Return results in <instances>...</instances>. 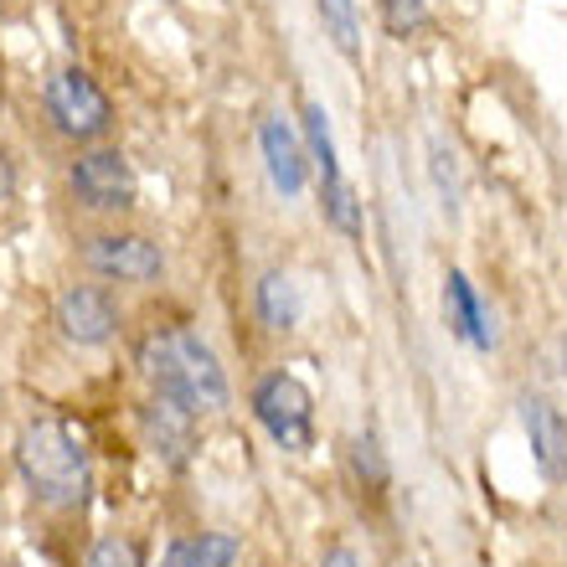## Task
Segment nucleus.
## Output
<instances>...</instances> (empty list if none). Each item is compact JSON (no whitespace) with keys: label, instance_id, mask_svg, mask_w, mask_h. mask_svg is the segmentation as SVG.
Wrapping results in <instances>:
<instances>
[{"label":"nucleus","instance_id":"1","mask_svg":"<svg viewBox=\"0 0 567 567\" xmlns=\"http://www.w3.org/2000/svg\"><path fill=\"white\" fill-rule=\"evenodd\" d=\"M140 372L155 388V398L202 413H223L227 408V372L217 351L192 330H155L140 341Z\"/></svg>","mask_w":567,"mask_h":567},{"label":"nucleus","instance_id":"2","mask_svg":"<svg viewBox=\"0 0 567 567\" xmlns=\"http://www.w3.org/2000/svg\"><path fill=\"white\" fill-rule=\"evenodd\" d=\"M16 470L27 480V491L52 511H78L93 491L89 449L78 444L58 419H37L21 429V439H16Z\"/></svg>","mask_w":567,"mask_h":567},{"label":"nucleus","instance_id":"3","mask_svg":"<svg viewBox=\"0 0 567 567\" xmlns=\"http://www.w3.org/2000/svg\"><path fill=\"white\" fill-rule=\"evenodd\" d=\"M254 419L269 429V439L279 449L305 454V449L315 444V398L295 372H269L264 382H258L254 388Z\"/></svg>","mask_w":567,"mask_h":567},{"label":"nucleus","instance_id":"4","mask_svg":"<svg viewBox=\"0 0 567 567\" xmlns=\"http://www.w3.org/2000/svg\"><path fill=\"white\" fill-rule=\"evenodd\" d=\"M305 155H310L315 176H320V202H326V217L341 227L346 238L361 233V207H357V192L346 181L341 161H336V140H330V120L320 104H305Z\"/></svg>","mask_w":567,"mask_h":567},{"label":"nucleus","instance_id":"5","mask_svg":"<svg viewBox=\"0 0 567 567\" xmlns=\"http://www.w3.org/2000/svg\"><path fill=\"white\" fill-rule=\"evenodd\" d=\"M68 186L89 212H130L140 196L135 165L124 161V150H89L68 171Z\"/></svg>","mask_w":567,"mask_h":567},{"label":"nucleus","instance_id":"6","mask_svg":"<svg viewBox=\"0 0 567 567\" xmlns=\"http://www.w3.org/2000/svg\"><path fill=\"white\" fill-rule=\"evenodd\" d=\"M47 114L68 140H99L109 130V99L83 68H62L47 83Z\"/></svg>","mask_w":567,"mask_h":567},{"label":"nucleus","instance_id":"7","mask_svg":"<svg viewBox=\"0 0 567 567\" xmlns=\"http://www.w3.org/2000/svg\"><path fill=\"white\" fill-rule=\"evenodd\" d=\"M83 258L93 274L120 284H155L165 274V254L140 233H99L83 243Z\"/></svg>","mask_w":567,"mask_h":567},{"label":"nucleus","instance_id":"8","mask_svg":"<svg viewBox=\"0 0 567 567\" xmlns=\"http://www.w3.org/2000/svg\"><path fill=\"white\" fill-rule=\"evenodd\" d=\"M58 330L73 346H104L120 330V305L99 284H73L58 295Z\"/></svg>","mask_w":567,"mask_h":567},{"label":"nucleus","instance_id":"9","mask_svg":"<svg viewBox=\"0 0 567 567\" xmlns=\"http://www.w3.org/2000/svg\"><path fill=\"white\" fill-rule=\"evenodd\" d=\"M140 429H145V444L161 454L165 464H186L196 444V413L192 408L171 403V398H150L145 413H140Z\"/></svg>","mask_w":567,"mask_h":567},{"label":"nucleus","instance_id":"10","mask_svg":"<svg viewBox=\"0 0 567 567\" xmlns=\"http://www.w3.org/2000/svg\"><path fill=\"white\" fill-rule=\"evenodd\" d=\"M258 145H264V165H269V181L279 196H299L305 181H310V155L295 140V130L284 120H264L258 130Z\"/></svg>","mask_w":567,"mask_h":567},{"label":"nucleus","instance_id":"11","mask_svg":"<svg viewBox=\"0 0 567 567\" xmlns=\"http://www.w3.org/2000/svg\"><path fill=\"white\" fill-rule=\"evenodd\" d=\"M522 423H526V439H532V454H537L542 475L567 480V433H563V423H557L553 408L542 403V398H526Z\"/></svg>","mask_w":567,"mask_h":567},{"label":"nucleus","instance_id":"12","mask_svg":"<svg viewBox=\"0 0 567 567\" xmlns=\"http://www.w3.org/2000/svg\"><path fill=\"white\" fill-rule=\"evenodd\" d=\"M444 310H449L454 336H464V341L480 346V351H491V346H495L491 315H485V305H480V295H475V284L464 279V274H449V279H444Z\"/></svg>","mask_w":567,"mask_h":567},{"label":"nucleus","instance_id":"13","mask_svg":"<svg viewBox=\"0 0 567 567\" xmlns=\"http://www.w3.org/2000/svg\"><path fill=\"white\" fill-rule=\"evenodd\" d=\"M238 563V537L233 532H202L165 547L161 567H233Z\"/></svg>","mask_w":567,"mask_h":567},{"label":"nucleus","instance_id":"14","mask_svg":"<svg viewBox=\"0 0 567 567\" xmlns=\"http://www.w3.org/2000/svg\"><path fill=\"white\" fill-rule=\"evenodd\" d=\"M258 315H264L269 330L299 326V289L289 274H264V279H258Z\"/></svg>","mask_w":567,"mask_h":567},{"label":"nucleus","instance_id":"15","mask_svg":"<svg viewBox=\"0 0 567 567\" xmlns=\"http://www.w3.org/2000/svg\"><path fill=\"white\" fill-rule=\"evenodd\" d=\"M351 475L367 495H388L392 475H388V454L377 444V433H357V444H351Z\"/></svg>","mask_w":567,"mask_h":567},{"label":"nucleus","instance_id":"16","mask_svg":"<svg viewBox=\"0 0 567 567\" xmlns=\"http://www.w3.org/2000/svg\"><path fill=\"white\" fill-rule=\"evenodd\" d=\"M320 21H326L330 42L341 47L346 58L361 52V21H357V0H320Z\"/></svg>","mask_w":567,"mask_h":567},{"label":"nucleus","instance_id":"17","mask_svg":"<svg viewBox=\"0 0 567 567\" xmlns=\"http://www.w3.org/2000/svg\"><path fill=\"white\" fill-rule=\"evenodd\" d=\"M433 155V186H439V196H444V212L460 207V171H454V150H444V140H433L429 145Z\"/></svg>","mask_w":567,"mask_h":567},{"label":"nucleus","instance_id":"18","mask_svg":"<svg viewBox=\"0 0 567 567\" xmlns=\"http://www.w3.org/2000/svg\"><path fill=\"white\" fill-rule=\"evenodd\" d=\"M83 567H145V563H140V547L130 537H99L89 547V563Z\"/></svg>","mask_w":567,"mask_h":567},{"label":"nucleus","instance_id":"19","mask_svg":"<svg viewBox=\"0 0 567 567\" xmlns=\"http://www.w3.org/2000/svg\"><path fill=\"white\" fill-rule=\"evenodd\" d=\"M382 16H388L392 37H408L429 21V0H382Z\"/></svg>","mask_w":567,"mask_h":567},{"label":"nucleus","instance_id":"20","mask_svg":"<svg viewBox=\"0 0 567 567\" xmlns=\"http://www.w3.org/2000/svg\"><path fill=\"white\" fill-rule=\"evenodd\" d=\"M320 567H361V557L351 553V547H330L326 563H320Z\"/></svg>","mask_w":567,"mask_h":567},{"label":"nucleus","instance_id":"21","mask_svg":"<svg viewBox=\"0 0 567 567\" xmlns=\"http://www.w3.org/2000/svg\"><path fill=\"white\" fill-rule=\"evenodd\" d=\"M0 171H6V165H0ZM0 196H6V181H0Z\"/></svg>","mask_w":567,"mask_h":567}]
</instances>
